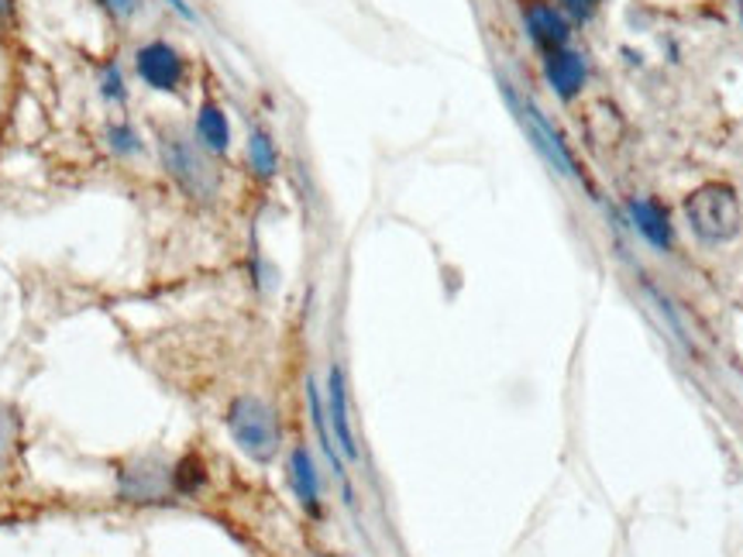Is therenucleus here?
Here are the masks:
<instances>
[{"label": "nucleus", "instance_id": "12", "mask_svg": "<svg viewBox=\"0 0 743 557\" xmlns=\"http://www.w3.org/2000/svg\"><path fill=\"white\" fill-rule=\"evenodd\" d=\"M248 162H252L255 176L259 179H272L275 169H279V151L269 138V132L255 128L252 135H248Z\"/></svg>", "mask_w": 743, "mask_h": 557}, {"label": "nucleus", "instance_id": "15", "mask_svg": "<svg viewBox=\"0 0 743 557\" xmlns=\"http://www.w3.org/2000/svg\"><path fill=\"white\" fill-rule=\"evenodd\" d=\"M97 4H101L111 18H117V21H128V18H135V14L142 11V0H97Z\"/></svg>", "mask_w": 743, "mask_h": 557}, {"label": "nucleus", "instance_id": "9", "mask_svg": "<svg viewBox=\"0 0 743 557\" xmlns=\"http://www.w3.org/2000/svg\"><path fill=\"white\" fill-rule=\"evenodd\" d=\"M290 482H293V492L296 500L306 513H321V475L314 469V458H310L306 448H296L290 454Z\"/></svg>", "mask_w": 743, "mask_h": 557}, {"label": "nucleus", "instance_id": "17", "mask_svg": "<svg viewBox=\"0 0 743 557\" xmlns=\"http://www.w3.org/2000/svg\"><path fill=\"white\" fill-rule=\"evenodd\" d=\"M166 4H169L179 18H186V21H197V11L190 8V0H166Z\"/></svg>", "mask_w": 743, "mask_h": 557}, {"label": "nucleus", "instance_id": "7", "mask_svg": "<svg viewBox=\"0 0 743 557\" xmlns=\"http://www.w3.org/2000/svg\"><path fill=\"white\" fill-rule=\"evenodd\" d=\"M544 76H547V83H551V90L557 93V97L572 101L575 93L585 86V59L578 52H572V49L547 52Z\"/></svg>", "mask_w": 743, "mask_h": 557}, {"label": "nucleus", "instance_id": "16", "mask_svg": "<svg viewBox=\"0 0 743 557\" xmlns=\"http://www.w3.org/2000/svg\"><path fill=\"white\" fill-rule=\"evenodd\" d=\"M562 8H565L575 21H588V18H593V14L603 8V0H562Z\"/></svg>", "mask_w": 743, "mask_h": 557}, {"label": "nucleus", "instance_id": "11", "mask_svg": "<svg viewBox=\"0 0 743 557\" xmlns=\"http://www.w3.org/2000/svg\"><path fill=\"white\" fill-rule=\"evenodd\" d=\"M630 221L634 228L655 244V248H668L671 244V224H668V213L661 203L655 200H634L630 203Z\"/></svg>", "mask_w": 743, "mask_h": 557}, {"label": "nucleus", "instance_id": "18", "mask_svg": "<svg viewBox=\"0 0 743 557\" xmlns=\"http://www.w3.org/2000/svg\"><path fill=\"white\" fill-rule=\"evenodd\" d=\"M4 451H8V420L0 413V458H4Z\"/></svg>", "mask_w": 743, "mask_h": 557}, {"label": "nucleus", "instance_id": "1", "mask_svg": "<svg viewBox=\"0 0 743 557\" xmlns=\"http://www.w3.org/2000/svg\"><path fill=\"white\" fill-rule=\"evenodd\" d=\"M159 155H163V166H166L169 179L179 186L182 197L200 200V203H210L217 197V172L210 169V159H207V151L197 145V138L163 132L159 135Z\"/></svg>", "mask_w": 743, "mask_h": 557}, {"label": "nucleus", "instance_id": "5", "mask_svg": "<svg viewBox=\"0 0 743 557\" xmlns=\"http://www.w3.org/2000/svg\"><path fill=\"white\" fill-rule=\"evenodd\" d=\"M506 101H510V107L516 111V117H520V124L526 128V135H531V138H534V145L544 151V159H547L557 172L575 176V162H572V155H568L565 141L557 138V132H554L551 124L544 120V114H541L531 101L516 97V93H513L510 86H506Z\"/></svg>", "mask_w": 743, "mask_h": 557}, {"label": "nucleus", "instance_id": "14", "mask_svg": "<svg viewBox=\"0 0 743 557\" xmlns=\"http://www.w3.org/2000/svg\"><path fill=\"white\" fill-rule=\"evenodd\" d=\"M97 86H101V97L107 104H124V101H128V83H124V70L117 66V62H104Z\"/></svg>", "mask_w": 743, "mask_h": 557}, {"label": "nucleus", "instance_id": "13", "mask_svg": "<svg viewBox=\"0 0 743 557\" xmlns=\"http://www.w3.org/2000/svg\"><path fill=\"white\" fill-rule=\"evenodd\" d=\"M104 138H107V148L117 151V155H124V159H128V155H142V151H145L138 132L132 128L128 120H114V124H107Z\"/></svg>", "mask_w": 743, "mask_h": 557}, {"label": "nucleus", "instance_id": "19", "mask_svg": "<svg viewBox=\"0 0 743 557\" xmlns=\"http://www.w3.org/2000/svg\"><path fill=\"white\" fill-rule=\"evenodd\" d=\"M11 14V0H0V18H8Z\"/></svg>", "mask_w": 743, "mask_h": 557}, {"label": "nucleus", "instance_id": "8", "mask_svg": "<svg viewBox=\"0 0 743 557\" xmlns=\"http://www.w3.org/2000/svg\"><path fill=\"white\" fill-rule=\"evenodd\" d=\"M526 31L544 52H557L568 45V21L562 11H554L551 4H531L526 8Z\"/></svg>", "mask_w": 743, "mask_h": 557}, {"label": "nucleus", "instance_id": "20", "mask_svg": "<svg viewBox=\"0 0 743 557\" xmlns=\"http://www.w3.org/2000/svg\"><path fill=\"white\" fill-rule=\"evenodd\" d=\"M740 14H743V0H740Z\"/></svg>", "mask_w": 743, "mask_h": 557}, {"label": "nucleus", "instance_id": "3", "mask_svg": "<svg viewBox=\"0 0 743 557\" xmlns=\"http://www.w3.org/2000/svg\"><path fill=\"white\" fill-rule=\"evenodd\" d=\"M686 217L702 241H730L740 231V203L736 193L723 182H709L686 200Z\"/></svg>", "mask_w": 743, "mask_h": 557}, {"label": "nucleus", "instance_id": "2", "mask_svg": "<svg viewBox=\"0 0 743 557\" xmlns=\"http://www.w3.org/2000/svg\"><path fill=\"white\" fill-rule=\"evenodd\" d=\"M228 427L234 444L255 461H272L279 451V423L269 402H262L259 396H241L231 402L228 413Z\"/></svg>", "mask_w": 743, "mask_h": 557}, {"label": "nucleus", "instance_id": "10", "mask_svg": "<svg viewBox=\"0 0 743 557\" xmlns=\"http://www.w3.org/2000/svg\"><path fill=\"white\" fill-rule=\"evenodd\" d=\"M193 138L197 145L207 151V155H224L231 148V124H228V114L217 107L213 101H207L200 111H197V128H193Z\"/></svg>", "mask_w": 743, "mask_h": 557}, {"label": "nucleus", "instance_id": "4", "mask_svg": "<svg viewBox=\"0 0 743 557\" xmlns=\"http://www.w3.org/2000/svg\"><path fill=\"white\" fill-rule=\"evenodd\" d=\"M135 73L155 93H179L186 83V59L176 45L151 39L135 52Z\"/></svg>", "mask_w": 743, "mask_h": 557}, {"label": "nucleus", "instance_id": "6", "mask_svg": "<svg viewBox=\"0 0 743 557\" xmlns=\"http://www.w3.org/2000/svg\"><path fill=\"white\" fill-rule=\"evenodd\" d=\"M327 420H331V433L341 458L358 461V441H355L352 413H348V386H345L341 365H331V376H327Z\"/></svg>", "mask_w": 743, "mask_h": 557}]
</instances>
